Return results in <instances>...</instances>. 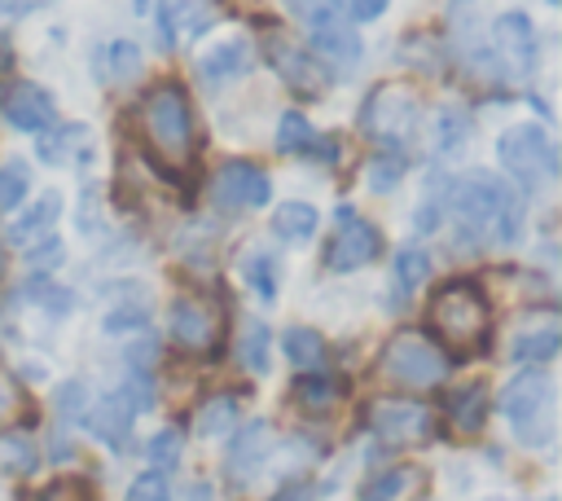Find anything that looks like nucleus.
I'll use <instances>...</instances> for the list:
<instances>
[{
    "label": "nucleus",
    "mask_w": 562,
    "mask_h": 501,
    "mask_svg": "<svg viewBox=\"0 0 562 501\" xmlns=\"http://www.w3.org/2000/svg\"><path fill=\"white\" fill-rule=\"evenodd\" d=\"M448 220H452V242L461 250L514 246L522 237V198L501 176L470 171V176L452 180Z\"/></svg>",
    "instance_id": "1"
},
{
    "label": "nucleus",
    "mask_w": 562,
    "mask_h": 501,
    "mask_svg": "<svg viewBox=\"0 0 562 501\" xmlns=\"http://www.w3.org/2000/svg\"><path fill=\"white\" fill-rule=\"evenodd\" d=\"M426 321L457 356H483L492 347V308L474 281H443L430 294Z\"/></svg>",
    "instance_id": "2"
},
{
    "label": "nucleus",
    "mask_w": 562,
    "mask_h": 501,
    "mask_svg": "<svg viewBox=\"0 0 562 501\" xmlns=\"http://www.w3.org/2000/svg\"><path fill=\"white\" fill-rule=\"evenodd\" d=\"M140 123H145V141L154 149L158 163L184 167L198 149V119L189 105V92L176 79H162L145 92L140 101Z\"/></svg>",
    "instance_id": "3"
},
{
    "label": "nucleus",
    "mask_w": 562,
    "mask_h": 501,
    "mask_svg": "<svg viewBox=\"0 0 562 501\" xmlns=\"http://www.w3.org/2000/svg\"><path fill=\"white\" fill-rule=\"evenodd\" d=\"M501 413L522 448H549L558 435V387L544 369H522L501 391Z\"/></svg>",
    "instance_id": "4"
},
{
    "label": "nucleus",
    "mask_w": 562,
    "mask_h": 501,
    "mask_svg": "<svg viewBox=\"0 0 562 501\" xmlns=\"http://www.w3.org/2000/svg\"><path fill=\"white\" fill-rule=\"evenodd\" d=\"M378 369L395 382V387H408V391H426V387H439L452 369L448 352L426 334V330H395L378 356Z\"/></svg>",
    "instance_id": "5"
},
{
    "label": "nucleus",
    "mask_w": 562,
    "mask_h": 501,
    "mask_svg": "<svg viewBox=\"0 0 562 501\" xmlns=\"http://www.w3.org/2000/svg\"><path fill=\"white\" fill-rule=\"evenodd\" d=\"M417 123H422V97L413 84H378L360 101V132L382 149H404L417 136Z\"/></svg>",
    "instance_id": "6"
},
{
    "label": "nucleus",
    "mask_w": 562,
    "mask_h": 501,
    "mask_svg": "<svg viewBox=\"0 0 562 501\" xmlns=\"http://www.w3.org/2000/svg\"><path fill=\"white\" fill-rule=\"evenodd\" d=\"M496 158L522 193H544L558 180V149L540 123H514L496 136Z\"/></svg>",
    "instance_id": "7"
},
{
    "label": "nucleus",
    "mask_w": 562,
    "mask_h": 501,
    "mask_svg": "<svg viewBox=\"0 0 562 501\" xmlns=\"http://www.w3.org/2000/svg\"><path fill=\"white\" fill-rule=\"evenodd\" d=\"M378 255H382V233H378L351 202H342V207L334 211V233H329V242H325L321 264H325L329 272H356V268H369Z\"/></svg>",
    "instance_id": "8"
},
{
    "label": "nucleus",
    "mask_w": 562,
    "mask_h": 501,
    "mask_svg": "<svg viewBox=\"0 0 562 501\" xmlns=\"http://www.w3.org/2000/svg\"><path fill=\"white\" fill-rule=\"evenodd\" d=\"M211 198H215V207H224V211H259V207L272 198V180H268V171H263L259 163H250V158H228V163H220L215 176H211Z\"/></svg>",
    "instance_id": "9"
},
{
    "label": "nucleus",
    "mask_w": 562,
    "mask_h": 501,
    "mask_svg": "<svg viewBox=\"0 0 562 501\" xmlns=\"http://www.w3.org/2000/svg\"><path fill=\"white\" fill-rule=\"evenodd\" d=\"M307 31H312V53L321 57V62H329L334 70H356L360 66V57H364V44H360V35L351 31V22L338 13V9H329V4H316L312 13H307Z\"/></svg>",
    "instance_id": "10"
},
{
    "label": "nucleus",
    "mask_w": 562,
    "mask_h": 501,
    "mask_svg": "<svg viewBox=\"0 0 562 501\" xmlns=\"http://www.w3.org/2000/svg\"><path fill=\"white\" fill-rule=\"evenodd\" d=\"M0 119L9 127H18V132L40 136V132H48L57 123V101H53L48 88H40L31 79H9L0 88Z\"/></svg>",
    "instance_id": "11"
},
{
    "label": "nucleus",
    "mask_w": 562,
    "mask_h": 501,
    "mask_svg": "<svg viewBox=\"0 0 562 501\" xmlns=\"http://www.w3.org/2000/svg\"><path fill=\"white\" fill-rule=\"evenodd\" d=\"M268 62H272V70L281 75V84H285L290 92H299V97H321L325 84H329L325 62H321L312 48H303V44H294V40H285V35H272V40H268Z\"/></svg>",
    "instance_id": "12"
},
{
    "label": "nucleus",
    "mask_w": 562,
    "mask_h": 501,
    "mask_svg": "<svg viewBox=\"0 0 562 501\" xmlns=\"http://www.w3.org/2000/svg\"><path fill=\"white\" fill-rule=\"evenodd\" d=\"M233 431H237V435H233V444H228V453H224V475H228L233 488H246V483H255V475L263 470L268 453L277 448V431H272L268 417H255V422H246V426L237 422Z\"/></svg>",
    "instance_id": "13"
},
{
    "label": "nucleus",
    "mask_w": 562,
    "mask_h": 501,
    "mask_svg": "<svg viewBox=\"0 0 562 501\" xmlns=\"http://www.w3.org/2000/svg\"><path fill=\"white\" fill-rule=\"evenodd\" d=\"M369 431L386 444H422L435 431V413L422 400H378L369 409Z\"/></svg>",
    "instance_id": "14"
},
{
    "label": "nucleus",
    "mask_w": 562,
    "mask_h": 501,
    "mask_svg": "<svg viewBox=\"0 0 562 501\" xmlns=\"http://www.w3.org/2000/svg\"><path fill=\"white\" fill-rule=\"evenodd\" d=\"M83 426H88L110 453H127V444H132V426H136V404H132L127 391L119 387V391L101 396L97 404H88Z\"/></svg>",
    "instance_id": "15"
},
{
    "label": "nucleus",
    "mask_w": 562,
    "mask_h": 501,
    "mask_svg": "<svg viewBox=\"0 0 562 501\" xmlns=\"http://www.w3.org/2000/svg\"><path fill=\"white\" fill-rule=\"evenodd\" d=\"M215 316L206 303L189 299V294H176L167 303V338L180 347V352H206L215 347Z\"/></svg>",
    "instance_id": "16"
},
{
    "label": "nucleus",
    "mask_w": 562,
    "mask_h": 501,
    "mask_svg": "<svg viewBox=\"0 0 562 501\" xmlns=\"http://www.w3.org/2000/svg\"><path fill=\"white\" fill-rule=\"evenodd\" d=\"M492 35H496V57L518 70V75H531L536 70V57H540V40H536V26L527 13H501L492 22Z\"/></svg>",
    "instance_id": "17"
},
{
    "label": "nucleus",
    "mask_w": 562,
    "mask_h": 501,
    "mask_svg": "<svg viewBox=\"0 0 562 501\" xmlns=\"http://www.w3.org/2000/svg\"><path fill=\"white\" fill-rule=\"evenodd\" d=\"M211 26V9L202 0H162L158 4V40L162 48H184Z\"/></svg>",
    "instance_id": "18"
},
{
    "label": "nucleus",
    "mask_w": 562,
    "mask_h": 501,
    "mask_svg": "<svg viewBox=\"0 0 562 501\" xmlns=\"http://www.w3.org/2000/svg\"><path fill=\"white\" fill-rule=\"evenodd\" d=\"M140 70H145V53H140V44H132V40H110V44H101V48L92 53V75H97V84L119 88V84H132Z\"/></svg>",
    "instance_id": "19"
},
{
    "label": "nucleus",
    "mask_w": 562,
    "mask_h": 501,
    "mask_svg": "<svg viewBox=\"0 0 562 501\" xmlns=\"http://www.w3.org/2000/svg\"><path fill=\"white\" fill-rule=\"evenodd\" d=\"M250 66H255V53H250V44H246V40L211 44V53H202V57H198V75H202V84H211V88L241 79Z\"/></svg>",
    "instance_id": "20"
},
{
    "label": "nucleus",
    "mask_w": 562,
    "mask_h": 501,
    "mask_svg": "<svg viewBox=\"0 0 562 501\" xmlns=\"http://www.w3.org/2000/svg\"><path fill=\"white\" fill-rule=\"evenodd\" d=\"M57 215H61V193L57 189H48V193H40L13 224H9V242L13 246H35V242H44V237H53V224H57Z\"/></svg>",
    "instance_id": "21"
},
{
    "label": "nucleus",
    "mask_w": 562,
    "mask_h": 501,
    "mask_svg": "<svg viewBox=\"0 0 562 501\" xmlns=\"http://www.w3.org/2000/svg\"><path fill=\"white\" fill-rule=\"evenodd\" d=\"M558 347H562V330H558L553 321H544V325H527V330L514 338L509 360L522 365V369H540V365H549V360L558 356Z\"/></svg>",
    "instance_id": "22"
},
{
    "label": "nucleus",
    "mask_w": 562,
    "mask_h": 501,
    "mask_svg": "<svg viewBox=\"0 0 562 501\" xmlns=\"http://www.w3.org/2000/svg\"><path fill=\"white\" fill-rule=\"evenodd\" d=\"M487 409H492V396H487L483 382H470V387L448 396V417H452V426L461 435H479L483 422H487Z\"/></svg>",
    "instance_id": "23"
},
{
    "label": "nucleus",
    "mask_w": 562,
    "mask_h": 501,
    "mask_svg": "<svg viewBox=\"0 0 562 501\" xmlns=\"http://www.w3.org/2000/svg\"><path fill=\"white\" fill-rule=\"evenodd\" d=\"M417 479H422V470H413V466H386V470H373V475L356 488V501H400Z\"/></svg>",
    "instance_id": "24"
},
{
    "label": "nucleus",
    "mask_w": 562,
    "mask_h": 501,
    "mask_svg": "<svg viewBox=\"0 0 562 501\" xmlns=\"http://www.w3.org/2000/svg\"><path fill=\"white\" fill-rule=\"evenodd\" d=\"M316 224H321V215H316V207H307V202H281V207L272 211V237H281L285 246L307 242V237L316 233Z\"/></svg>",
    "instance_id": "25"
},
{
    "label": "nucleus",
    "mask_w": 562,
    "mask_h": 501,
    "mask_svg": "<svg viewBox=\"0 0 562 501\" xmlns=\"http://www.w3.org/2000/svg\"><path fill=\"white\" fill-rule=\"evenodd\" d=\"M241 422V400L237 391H215L202 409H198V435H228L233 426Z\"/></svg>",
    "instance_id": "26"
},
{
    "label": "nucleus",
    "mask_w": 562,
    "mask_h": 501,
    "mask_svg": "<svg viewBox=\"0 0 562 501\" xmlns=\"http://www.w3.org/2000/svg\"><path fill=\"white\" fill-rule=\"evenodd\" d=\"M448 193H452V180H448L443 171H430V176H426V189H422V198H417V220H413L417 233L439 229V220L448 215Z\"/></svg>",
    "instance_id": "27"
},
{
    "label": "nucleus",
    "mask_w": 562,
    "mask_h": 501,
    "mask_svg": "<svg viewBox=\"0 0 562 501\" xmlns=\"http://www.w3.org/2000/svg\"><path fill=\"white\" fill-rule=\"evenodd\" d=\"M241 277H246V290H255L263 303L277 299V290H281V264L268 250H246L241 255Z\"/></svg>",
    "instance_id": "28"
},
{
    "label": "nucleus",
    "mask_w": 562,
    "mask_h": 501,
    "mask_svg": "<svg viewBox=\"0 0 562 501\" xmlns=\"http://www.w3.org/2000/svg\"><path fill=\"white\" fill-rule=\"evenodd\" d=\"M426 277H430V255H426V250H417V246L395 250V259H391L395 299H408L413 290H422V286H426Z\"/></svg>",
    "instance_id": "29"
},
{
    "label": "nucleus",
    "mask_w": 562,
    "mask_h": 501,
    "mask_svg": "<svg viewBox=\"0 0 562 501\" xmlns=\"http://www.w3.org/2000/svg\"><path fill=\"white\" fill-rule=\"evenodd\" d=\"M268 356H272V330L263 321H246L237 334V365L250 374H268Z\"/></svg>",
    "instance_id": "30"
},
{
    "label": "nucleus",
    "mask_w": 562,
    "mask_h": 501,
    "mask_svg": "<svg viewBox=\"0 0 562 501\" xmlns=\"http://www.w3.org/2000/svg\"><path fill=\"white\" fill-rule=\"evenodd\" d=\"M290 396H294V404H299V409L321 413V409H329V404L338 400V382L316 365L312 374H299V378L290 382Z\"/></svg>",
    "instance_id": "31"
},
{
    "label": "nucleus",
    "mask_w": 562,
    "mask_h": 501,
    "mask_svg": "<svg viewBox=\"0 0 562 501\" xmlns=\"http://www.w3.org/2000/svg\"><path fill=\"white\" fill-rule=\"evenodd\" d=\"M79 145H88V127H83V123H70V127H57V123H53L48 132H40V158L53 163V167L70 163Z\"/></svg>",
    "instance_id": "32"
},
{
    "label": "nucleus",
    "mask_w": 562,
    "mask_h": 501,
    "mask_svg": "<svg viewBox=\"0 0 562 501\" xmlns=\"http://www.w3.org/2000/svg\"><path fill=\"white\" fill-rule=\"evenodd\" d=\"M281 352H285L290 365H299V369H316L321 356H325V338H321L312 325H290V330L281 334Z\"/></svg>",
    "instance_id": "33"
},
{
    "label": "nucleus",
    "mask_w": 562,
    "mask_h": 501,
    "mask_svg": "<svg viewBox=\"0 0 562 501\" xmlns=\"http://www.w3.org/2000/svg\"><path fill=\"white\" fill-rule=\"evenodd\" d=\"M40 466L35 444L22 431H0V475H31Z\"/></svg>",
    "instance_id": "34"
},
{
    "label": "nucleus",
    "mask_w": 562,
    "mask_h": 501,
    "mask_svg": "<svg viewBox=\"0 0 562 501\" xmlns=\"http://www.w3.org/2000/svg\"><path fill=\"white\" fill-rule=\"evenodd\" d=\"M312 141H316V127L307 123V114L285 110V114L277 119V149H281V154H307Z\"/></svg>",
    "instance_id": "35"
},
{
    "label": "nucleus",
    "mask_w": 562,
    "mask_h": 501,
    "mask_svg": "<svg viewBox=\"0 0 562 501\" xmlns=\"http://www.w3.org/2000/svg\"><path fill=\"white\" fill-rule=\"evenodd\" d=\"M470 114L465 110H439V127H435V149L439 154H461L465 145H470Z\"/></svg>",
    "instance_id": "36"
},
{
    "label": "nucleus",
    "mask_w": 562,
    "mask_h": 501,
    "mask_svg": "<svg viewBox=\"0 0 562 501\" xmlns=\"http://www.w3.org/2000/svg\"><path fill=\"white\" fill-rule=\"evenodd\" d=\"M26 193H31V171H26V163H22V158L0 163V215L18 211V202H22Z\"/></svg>",
    "instance_id": "37"
},
{
    "label": "nucleus",
    "mask_w": 562,
    "mask_h": 501,
    "mask_svg": "<svg viewBox=\"0 0 562 501\" xmlns=\"http://www.w3.org/2000/svg\"><path fill=\"white\" fill-rule=\"evenodd\" d=\"M404 167H408L404 149H382V154H373V163H369V189H373V193L395 189L400 176H404Z\"/></svg>",
    "instance_id": "38"
},
{
    "label": "nucleus",
    "mask_w": 562,
    "mask_h": 501,
    "mask_svg": "<svg viewBox=\"0 0 562 501\" xmlns=\"http://www.w3.org/2000/svg\"><path fill=\"white\" fill-rule=\"evenodd\" d=\"M180 448H184V435H180L176 426H167V431H158V435L145 444V457H149L154 470H171V466L180 461Z\"/></svg>",
    "instance_id": "39"
},
{
    "label": "nucleus",
    "mask_w": 562,
    "mask_h": 501,
    "mask_svg": "<svg viewBox=\"0 0 562 501\" xmlns=\"http://www.w3.org/2000/svg\"><path fill=\"white\" fill-rule=\"evenodd\" d=\"M31 501H97V488L88 479H79V475H61L48 488H40Z\"/></svg>",
    "instance_id": "40"
},
{
    "label": "nucleus",
    "mask_w": 562,
    "mask_h": 501,
    "mask_svg": "<svg viewBox=\"0 0 562 501\" xmlns=\"http://www.w3.org/2000/svg\"><path fill=\"white\" fill-rule=\"evenodd\" d=\"M26 299H31V303H44L53 316H66V312L75 308L70 290H61V286H53V281H44V277H35V286H26Z\"/></svg>",
    "instance_id": "41"
},
{
    "label": "nucleus",
    "mask_w": 562,
    "mask_h": 501,
    "mask_svg": "<svg viewBox=\"0 0 562 501\" xmlns=\"http://www.w3.org/2000/svg\"><path fill=\"white\" fill-rule=\"evenodd\" d=\"M123 501H171V488H167V475H162V470H145V475H136Z\"/></svg>",
    "instance_id": "42"
},
{
    "label": "nucleus",
    "mask_w": 562,
    "mask_h": 501,
    "mask_svg": "<svg viewBox=\"0 0 562 501\" xmlns=\"http://www.w3.org/2000/svg\"><path fill=\"white\" fill-rule=\"evenodd\" d=\"M57 413L83 422V413H88V387H83L79 378H70V382L57 387Z\"/></svg>",
    "instance_id": "43"
},
{
    "label": "nucleus",
    "mask_w": 562,
    "mask_h": 501,
    "mask_svg": "<svg viewBox=\"0 0 562 501\" xmlns=\"http://www.w3.org/2000/svg\"><path fill=\"white\" fill-rule=\"evenodd\" d=\"M101 325H105L110 334H123V330H145V308H140V303H123V308H110Z\"/></svg>",
    "instance_id": "44"
},
{
    "label": "nucleus",
    "mask_w": 562,
    "mask_h": 501,
    "mask_svg": "<svg viewBox=\"0 0 562 501\" xmlns=\"http://www.w3.org/2000/svg\"><path fill=\"white\" fill-rule=\"evenodd\" d=\"M334 4H338V13H342L347 22H373V18L386 13L391 0H334Z\"/></svg>",
    "instance_id": "45"
},
{
    "label": "nucleus",
    "mask_w": 562,
    "mask_h": 501,
    "mask_svg": "<svg viewBox=\"0 0 562 501\" xmlns=\"http://www.w3.org/2000/svg\"><path fill=\"white\" fill-rule=\"evenodd\" d=\"M26 259H31V268H57L61 264V242L57 237H44V242H35L31 250H26Z\"/></svg>",
    "instance_id": "46"
},
{
    "label": "nucleus",
    "mask_w": 562,
    "mask_h": 501,
    "mask_svg": "<svg viewBox=\"0 0 562 501\" xmlns=\"http://www.w3.org/2000/svg\"><path fill=\"white\" fill-rule=\"evenodd\" d=\"M18 413H22V391L13 387L9 374H0V426H4L9 417H18Z\"/></svg>",
    "instance_id": "47"
},
{
    "label": "nucleus",
    "mask_w": 562,
    "mask_h": 501,
    "mask_svg": "<svg viewBox=\"0 0 562 501\" xmlns=\"http://www.w3.org/2000/svg\"><path fill=\"white\" fill-rule=\"evenodd\" d=\"M316 497V488L307 483V479H294V483H285V488H277L268 501H312Z\"/></svg>",
    "instance_id": "48"
},
{
    "label": "nucleus",
    "mask_w": 562,
    "mask_h": 501,
    "mask_svg": "<svg viewBox=\"0 0 562 501\" xmlns=\"http://www.w3.org/2000/svg\"><path fill=\"white\" fill-rule=\"evenodd\" d=\"M26 9H31L26 0H0V31H9V26H13V22L26 13Z\"/></svg>",
    "instance_id": "49"
},
{
    "label": "nucleus",
    "mask_w": 562,
    "mask_h": 501,
    "mask_svg": "<svg viewBox=\"0 0 562 501\" xmlns=\"http://www.w3.org/2000/svg\"><path fill=\"white\" fill-rule=\"evenodd\" d=\"M176 501H215V497H211V483H202V479H193V483H189V488H184V492H180Z\"/></svg>",
    "instance_id": "50"
},
{
    "label": "nucleus",
    "mask_w": 562,
    "mask_h": 501,
    "mask_svg": "<svg viewBox=\"0 0 562 501\" xmlns=\"http://www.w3.org/2000/svg\"><path fill=\"white\" fill-rule=\"evenodd\" d=\"M285 4H290V9H294V13H303V18H307V13H312V9H316V4H321V0H285Z\"/></svg>",
    "instance_id": "51"
},
{
    "label": "nucleus",
    "mask_w": 562,
    "mask_h": 501,
    "mask_svg": "<svg viewBox=\"0 0 562 501\" xmlns=\"http://www.w3.org/2000/svg\"><path fill=\"white\" fill-rule=\"evenodd\" d=\"M0 272H4V255H0Z\"/></svg>",
    "instance_id": "52"
},
{
    "label": "nucleus",
    "mask_w": 562,
    "mask_h": 501,
    "mask_svg": "<svg viewBox=\"0 0 562 501\" xmlns=\"http://www.w3.org/2000/svg\"><path fill=\"white\" fill-rule=\"evenodd\" d=\"M544 501H553V497H544Z\"/></svg>",
    "instance_id": "53"
}]
</instances>
